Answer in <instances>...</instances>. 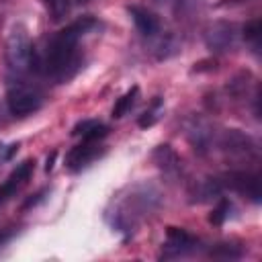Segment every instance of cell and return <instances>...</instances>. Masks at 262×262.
<instances>
[{"instance_id": "1", "label": "cell", "mask_w": 262, "mask_h": 262, "mask_svg": "<svg viewBox=\"0 0 262 262\" xmlns=\"http://www.w3.org/2000/svg\"><path fill=\"white\" fill-rule=\"evenodd\" d=\"M96 25L98 23L92 16H82L70 23L66 29L57 31L45 45L43 59L39 63L41 70L57 82L72 78V74L78 68V41Z\"/></svg>"}, {"instance_id": "2", "label": "cell", "mask_w": 262, "mask_h": 262, "mask_svg": "<svg viewBox=\"0 0 262 262\" xmlns=\"http://www.w3.org/2000/svg\"><path fill=\"white\" fill-rule=\"evenodd\" d=\"M6 63L12 72L25 74L35 68V49L25 25L14 23L6 37Z\"/></svg>"}, {"instance_id": "3", "label": "cell", "mask_w": 262, "mask_h": 262, "mask_svg": "<svg viewBox=\"0 0 262 262\" xmlns=\"http://www.w3.org/2000/svg\"><path fill=\"white\" fill-rule=\"evenodd\" d=\"M43 94L29 84H12L6 92V106L14 117H27L41 108Z\"/></svg>"}, {"instance_id": "4", "label": "cell", "mask_w": 262, "mask_h": 262, "mask_svg": "<svg viewBox=\"0 0 262 262\" xmlns=\"http://www.w3.org/2000/svg\"><path fill=\"white\" fill-rule=\"evenodd\" d=\"M221 186H229L231 190L248 196L252 203H260V176L256 172H248V170H237V172H229L223 176V180H219Z\"/></svg>"}, {"instance_id": "5", "label": "cell", "mask_w": 262, "mask_h": 262, "mask_svg": "<svg viewBox=\"0 0 262 262\" xmlns=\"http://www.w3.org/2000/svg\"><path fill=\"white\" fill-rule=\"evenodd\" d=\"M33 172H35V160H25V162H20V164L6 176V180L0 184V205L6 203V201H10V199L29 182V178L33 176Z\"/></svg>"}, {"instance_id": "6", "label": "cell", "mask_w": 262, "mask_h": 262, "mask_svg": "<svg viewBox=\"0 0 262 262\" xmlns=\"http://www.w3.org/2000/svg\"><path fill=\"white\" fill-rule=\"evenodd\" d=\"M196 248H199V242H196L194 235H190V233L184 231V229L170 227L162 256H164V258H178V256H186V254L194 252Z\"/></svg>"}, {"instance_id": "7", "label": "cell", "mask_w": 262, "mask_h": 262, "mask_svg": "<svg viewBox=\"0 0 262 262\" xmlns=\"http://www.w3.org/2000/svg\"><path fill=\"white\" fill-rule=\"evenodd\" d=\"M235 25L233 23H213L207 31H205V43L209 49L213 51H227L229 47L235 45L237 33H235Z\"/></svg>"}, {"instance_id": "8", "label": "cell", "mask_w": 262, "mask_h": 262, "mask_svg": "<svg viewBox=\"0 0 262 262\" xmlns=\"http://www.w3.org/2000/svg\"><path fill=\"white\" fill-rule=\"evenodd\" d=\"M221 147L227 151V154H233V156H242V158H256L258 156V145L256 141L237 131V129H229L223 133L221 137Z\"/></svg>"}, {"instance_id": "9", "label": "cell", "mask_w": 262, "mask_h": 262, "mask_svg": "<svg viewBox=\"0 0 262 262\" xmlns=\"http://www.w3.org/2000/svg\"><path fill=\"white\" fill-rule=\"evenodd\" d=\"M102 151L104 149H102V145L98 141H84L82 139V143H78L76 147H72L70 154L66 156V166L72 172H78L84 166H88L90 162H94Z\"/></svg>"}, {"instance_id": "10", "label": "cell", "mask_w": 262, "mask_h": 262, "mask_svg": "<svg viewBox=\"0 0 262 262\" xmlns=\"http://www.w3.org/2000/svg\"><path fill=\"white\" fill-rule=\"evenodd\" d=\"M127 12L131 14L133 23H135V29L143 35V37H154L160 33V23L158 18L143 6H129Z\"/></svg>"}, {"instance_id": "11", "label": "cell", "mask_w": 262, "mask_h": 262, "mask_svg": "<svg viewBox=\"0 0 262 262\" xmlns=\"http://www.w3.org/2000/svg\"><path fill=\"white\" fill-rule=\"evenodd\" d=\"M74 135H80L84 141H100L102 137H106L108 133V127L100 121H94V119H86V121H80L74 131Z\"/></svg>"}, {"instance_id": "12", "label": "cell", "mask_w": 262, "mask_h": 262, "mask_svg": "<svg viewBox=\"0 0 262 262\" xmlns=\"http://www.w3.org/2000/svg\"><path fill=\"white\" fill-rule=\"evenodd\" d=\"M154 160H156V164H158L164 172L178 170V164H180L178 156L170 149V145H160V147L154 151Z\"/></svg>"}, {"instance_id": "13", "label": "cell", "mask_w": 262, "mask_h": 262, "mask_svg": "<svg viewBox=\"0 0 262 262\" xmlns=\"http://www.w3.org/2000/svg\"><path fill=\"white\" fill-rule=\"evenodd\" d=\"M137 96H139V88H137V86H133V88H131V90H127L121 98H117V102H115V106H113V117H115V119L125 117V115L135 106Z\"/></svg>"}, {"instance_id": "14", "label": "cell", "mask_w": 262, "mask_h": 262, "mask_svg": "<svg viewBox=\"0 0 262 262\" xmlns=\"http://www.w3.org/2000/svg\"><path fill=\"white\" fill-rule=\"evenodd\" d=\"M45 4H47V10L55 23L63 20L70 14V0H45Z\"/></svg>"}, {"instance_id": "15", "label": "cell", "mask_w": 262, "mask_h": 262, "mask_svg": "<svg viewBox=\"0 0 262 262\" xmlns=\"http://www.w3.org/2000/svg\"><path fill=\"white\" fill-rule=\"evenodd\" d=\"M244 39L258 51V47H260V18H254L244 27Z\"/></svg>"}, {"instance_id": "16", "label": "cell", "mask_w": 262, "mask_h": 262, "mask_svg": "<svg viewBox=\"0 0 262 262\" xmlns=\"http://www.w3.org/2000/svg\"><path fill=\"white\" fill-rule=\"evenodd\" d=\"M160 113H162V100H156L151 108H147L141 117H139V127H151L158 119H160Z\"/></svg>"}, {"instance_id": "17", "label": "cell", "mask_w": 262, "mask_h": 262, "mask_svg": "<svg viewBox=\"0 0 262 262\" xmlns=\"http://www.w3.org/2000/svg\"><path fill=\"white\" fill-rule=\"evenodd\" d=\"M229 209H231V205H229L225 199H221V201H219V205L213 209V213H211L209 221H211V223H215V225H221V223L227 219V215H229Z\"/></svg>"}, {"instance_id": "18", "label": "cell", "mask_w": 262, "mask_h": 262, "mask_svg": "<svg viewBox=\"0 0 262 262\" xmlns=\"http://www.w3.org/2000/svg\"><path fill=\"white\" fill-rule=\"evenodd\" d=\"M211 256L213 258H239L242 256V250H235V246H229V244H219L217 248L211 250Z\"/></svg>"}, {"instance_id": "19", "label": "cell", "mask_w": 262, "mask_h": 262, "mask_svg": "<svg viewBox=\"0 0 262 262\" xmlns=\"http://www.w3.org/2000/svg\"><path fill=\"white\" fill-rule=\"evenodd\" d=\"M199 0H176V12H190L196 6Z\"/></svg>"}, {"instance_id": "20", "label": "cell", "mask_w": 262, "mask_h": 262, "mask_svg": "<svg viewBox=\"0 0 262 262\" xmlns=\"http://www.w3.org/2000/svg\"><path fill=\"white\" fill-rule=\"evenodd\" d=\"M53 160H55V151L47 158V164H45V170H47V172H51V170H53Z\"/></svg>"}, {"instance_id": "21", "label": "cell", "mask_w": 262, "mask_h": 262, "mask_svg": "<svg viewBox=\"0 0 262 262\" xmlns=\"http://www.w3.org/2000/svg\"><path fill=\"white\" fill-rule=\"evenodd\" d=\"M76 2H80V4H86V2H90V0H76Z\"/></svg>"}]
</instances>
